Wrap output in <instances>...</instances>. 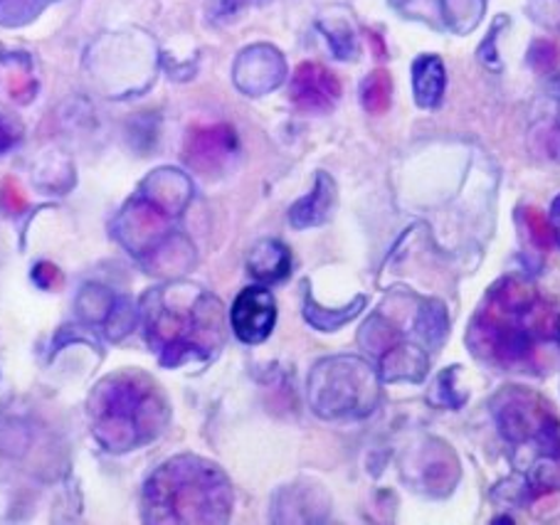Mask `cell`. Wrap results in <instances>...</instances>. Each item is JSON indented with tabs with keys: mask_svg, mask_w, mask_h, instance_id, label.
Wrapping results in <instances>:
<instances>
[{
	"mask_svg": "<svg viewBox=\"0 0 560 525\" xmlns=\"http://www.w3.org/2000/svg\"><path fill=\"white\" fill-rule=\"evenodd\" d=\"M322 27V33L328 37V43H331V50L336 52V57H341V60H351L353 52H355V40H353V33L349 27H328L326 23H318Z\"/></svg>",
	"mask_w": 560,
	"mask_h": 525,
	"instance_id": "cell-28",
	"label": "cell"
},
{
	"mask_svg": "<svg viewBox=\"0 0 560 525\" xmlns=\"http://www.w3.org/2000/svg\"><path fill=\"white\" fill-rule=\"evenodd\" d=\"M378 373L359 355H334L308 375V402L324 420H361L378 405Z\"/></svg>",
	"mask_w": 560,
	"mask_h": 525,
	"instance_id": "cell-5",
	"label": "cell"
},
{
	"mask_svg": "<svg viewBox=\"0 0 560 525\" xmlns=\"http://www.w3.org/2000/svg\"><path fill=\"white\" fill-rule=\"evenodd\" d=\"M292 102L302 112L324 114L331 112L341 96V82L328 67L318 62H302L296 67L289 86Z\"/></svg>",
	"mask_w": 560,
	"mask_h": 525,
	"instance_id": "cell-10",
	"label": "cell"
},
{
	"mask_svg": "<svg viewBox=\"0 0 560 525\" xmlns=\"http://www.w3.org/2000/svg\"><path fill=\"white\" fill-rule=\"evenodd\" d=\"M237 136L225 124L218 126H200V129H192L186 139V163L192 171L202 175H218L228 168L233 159L237 155Z\"/></svg>",
	"mask_w": 560,
	"mask_h": 525,
	"instance_id": "cell-8",
	"label": "cell"
},
{
	"mask_svg": "<svg viewBox=\"0 0 560 525\" xmlns=\"http://www.w3.org/2000/svg\"><path fill=\"white\" fill-rule=\"evenodd\" d=\"M277 324V301L272 291L249 287L233 304V328L243 343L257 346L269 338Z\"/></svg>",
	"mask_w": 560,
	"mask_h": 525,
	"instance_id": "cell-9",
	"label": "cell"
},
{
	"mask_svg": "<svg viewBox=\"0 0 560 525\" xmlns=\"http://www.w3.org/2000/svg\"><path fill=\"white\" fill-rule=\"evenodd\" d=\"M491 407L499 432L509 444H534L538 459H560V422L544 397L526 387H504Z\"/></svg>",
	"mask_w": 560,
	"mask_h": 525,
	"instance_id": "cell-6",
	"label": "cell"
},
{
	"mask_svg": "<svg viewBox=\"0 0 560 525\" xmlns=\"http://www.w3.org/2000/svg\"><path fill=\"white\" fill-rule=\"evenodd\" d=\"M471 353L501 368L530 363L536 343H560V314L538 299L524 277H506L489 289L469 324Z\"/></svg>",
	"mask_w": 560,
	"mask_h": 525,
	"instance_id": "cell-1",
	"label": "cell"
},
{
	"mask_svg": "<svg viewBox=\"0 0 560 525\" xmlns=\"http://www.w3.org/2000/svg\"><path fill=\"white\" fill-rule=\"evenodd\" d=\"M548 149H550V155H553L556 161H560V112H558V121L553 126V131H550Z\"/></svg>",
	"mask_w": 560,
	"mask_h": 525,
	"instance_id": "cell-33",
	"label": "cell"
},
{
	"mask_svg": "<svg viewBox=\"0 0 560 525\" xmlns=\"http://www.w3.org/2000/svg\"><path fill=\"white\" fill-rule=\"evenodd\" d=\"M173 212L161 206V202L149 196L147 190L139 188L127 206H124L121 215L117 220L119 240L133 257L149 259L168 245L173 232Z\"/></svg>",
	"mask_w": 560,
	"mask_h": 525,
	"instance_id": "cell-7",
	"label": "cell"
},
{
	"mask_svg": "<svg viewBox=\"0 0 560 525\" xmlns=\"http://www.w3.org/2000/svg\"><path fill=\"white\" fill-rule=\"evenodd\" d=\"M530 18H536L540 25L560 31V0H534Z\"/></svg>",
	"mask_w": 560,
	"mask_h": 525,
	"instance_id": "cell-30",
	"label": "cell"
},
{
	"mask_svg": "<svg viewBox=\"0 0 560 525\" xmlns=\"http://www.w3.org/2000/svg\"><path fill=\"white\" fill-rule=\"evenodd\" d=\"M412 328L418 338L422 340L428 348H440L447 338L450 330V318H447V308H444L440 301L428 299L420 301L418 311H415V320Z\"/></svg>",
	"mask_w": 560,
	"mask_h": 525,
	"instance_id": "cell-17",
	"label": "cell"
},
{
	"mask_svg": "<svg viewBox=\"0 0 560 525\" xmlns=\"http://www.w3.org/2000/svg\"><path fill=\"white\" fill-rule=\"evenodd\" d=\"M428 371V350L410 340L400 338L378 355V377L383 383H422Z\"/></svg>",
	"mask_w": 560,
	"mask_h": 525,
	"instance_id": "cell-12",
	"label": "cell"
},
{
	"mask_svg": "<svg viewBox=\"0 0 560 525\" xmlns=\"http://www.w3.org/2000/svg\"><path fill=\"white\" fill-rule=\"evenodd\" d=\"M447 86V74L438 55H422L412 65V94L415 102L422 109H434L440 106Z\"/></svg>",
	"mask_w": 560,
	"mask_h": 525,
	"instance_id": "cell-15",
	"label": "cell"
},
{
	"mask_svg": "<svg viewBox=\"0 0 560 525\" xmlns=\"http://www.w3.org/2000/svg\"><path fill=\"white\" fill-rule=\"evenodd\" d=\"M114 296L106 294V289H100V287H90L82 294V299L77 301V308L82 311V316L92 318V320H106V316H109V311L114 306Z\"/></svg>",
	"mask_w": 560,
	"mask_h": 525,
	"instance_id": "cell-26",
	"label": "cell"
},
{
	"mask_svg": "<svg viewBox=\"0 0 560 525\" xmlns=\"http://www.w3.org/2000/svg\"><path fill=\"white\" fill-rule=\"evenodd\" d=\"M516 220L528 245L536 252H540V255H546V252L553 247L556 237H553V228H550V220L540 215L536 208H521Z\"/></svg>",
	"mask_w": 560,
	"mask_h": 525,
	"instance_id": "cell-21",
	"label": "cell"
},
{
	"mask_svg": "<svg viewBox=\"0 0 560 525\" xmlns=\"http://www.w3.org/2000/svg\"><path fill=\"white\" fill-rule=\"evenodd\" d=\"M361 104L369 114H385L393 104V77L385 70H375L361 84Z\"/></svg>",
	"mask_w": 560,
	"mask_h": 525,
	"instance_id": "cell-20",
	"label": "cell"
},
{
	"mask_svg": "<svg viewBox=\"0 0 560 525\" xmlns=\"http://www.w3.org/2000/svg\"><path fill=\"white\" fill-rule=\"evenodd\" d=\"M459 371L462 368H447L438 375V381L432 385L430 393V402L440 405V407H462L467 402V393L462 390L459 385Z\"/></svg>",
	"mask_w": 560,
	"mask_h": 525,
	"instance_id": "cell-23",
	"label": "cell"
},
{
	"mask_svg": "<svg viewBox=\"0 0 560 525\" xmlns=\"http://www.w3.org/2000/svg\"><path fill=\"white\" fill-rule=\"evenodd\" d=\"M90 417L96 442L124 454L156 440L168 422V405L149 375L119 371L94 387Z\"/></svg>",
	"mask_w": 560,
	"mask_h": 525,
	"instance_id": "cell-4",
	"label": "cell"
},
{
	"mask_svg": "<svg viewBox=\"0 0 560 525\" xmlns=\"http://www.w3.org/2000/svg\"><path fill=\"white\" fill-rule=\"evenodd\" d=\"M18 141V131L11 129V124L0 119V153H5Z\"/></svg>",
	"mask_w": 560,
	"mask_h": 525,
	"instance_id": "cell-32",
	"label": "cell"
},
{
	"mask_svg": "<svg viewBox=\"0 0 560 525\" xmlns=\"http://www.w3.org/2000/svg\"><path fill=\"white\" fill-rule=\"evenodd\" d=\"M147 340L166 368L208 361L222 346V306L188 281L151 289L141 301Z\"/></svg>",
	"mask_w": 560,
	"mask_h": 525,
	"instance_id": "cell-2",
	"label": "cell"
},
{
	"mask_svg": "<svg viewBox=\"0 0 560 525\" xmlns=\"http://www.w3.org/2000/svg\"><path fill=\"white\" fill-rule=\"evenodd\" d=\"M422 479L432 493H450L452 486L459 479L457 456H452V452H447V446H442V450H430L428 462L422 464Z\"/></svg>",
	"mask_w": 560,
	"mask_h": 525,
	"instance_id": "cell-18",
	"label": "cell"
},
{
	"mask_svg": "<svg viewBox=\"0 0 560 525\" xmlns=\"http://www.w3.org/2000/svg\"><path fill=\"white\" fill-rule=\"evenodd\" d=\"M284 57L272 45H255L237 57L235 84L249 96H262L277 90L284 80Z\"/></svg>",
	"mask_w": 560,
	"mask_h": 525,
	"instance_id": "cell-11",
	"label": "cell"
},
{
	"mask_svg": "<svg viewBox=\"0 0 560 525\" xmlns=\"http://www.w3.org/2000/svg\"><path fill=\"white\" fill-rule=\"evenodd\" d=\"M233 486L218 464L200 456H176L143 489L147 523H225L233 511Z\"/></svg>",
	"mask_w": 560,
	"mask_h": 525,
	"instance_id": "cell-3",
	"label": "cell"
},
{
	"mask_svg": "<svg viewBox=\"0 0 560 525\" xmlns=\"http://www.w3.org/2000/svg\"><path fill=\"white\" fill-rule=\"evenodd\" d=\"M47 0H0V23L25 25L43 11Z\"/></svg>",
	"mask_w": 560,
	"mask_h": 525,
	"instance_id": "cell-24",
	"label": "cell"
},
{
	"mask_svg": "<svg viewBox=\"0 0 560 525\" xmlns=\"http://www.w3.org/2000/svg\"><path fill=\"white\" fill-rule=\"evenodd\" d=\"M550 228H553V237L560 245V196L553 200V206H550Z\"/></svg>",
	"mask_w": 560,
	"mask_h": 525,
	"instance_id": "cell-34",
	"label": "cell"
},
{
	"mask_svg": "<svg viewBox=\"0 0 560 525\" xmlns=\"http://www.w3.org/2000/svg\"><path fill=\"white\" fill-rule=\"evenodd\" d=\"M33 279L35 284L40 289H47L52 291L62 284V271L57 269L55 265H50V261H43V265H37L35 271H33Z\"/></svg>",
	"mask_w": 560,
	"mask_h": 525,
	"instance_id": "cell-31",
	"label": "cell"
},
{
	"mask_svg": "<svg viewBox=\"0 0 560 525\" xmlns=\"http://www.w3.org/2000/svg\"><path fill=\"white\" fill-rule=\"evenodd\" d=\"M402 338L400 328L393 324V320L385 314H375L369 320H365L361 334H359V343L369 350L373 355H381L385 348H390L393 343H398Z\"/></svg>",
	"mask_w": 560,
	"mask_h": 525,
	"instance_id": "cell-19",
	"label": "cell"
},
{
	"mask_svg": "<svg viewBox=\"0 0 560 525\" xmlns=\"http://www.w3.org/2000/svg\"><path fill=\"white\" fill-rule=\"evenodd\" d=\"M560 62V45L553 40H536L528 47V65L538 74H550Z\"/></svg>",
	"mask_w": 560,
	"mask_h": 525,
	"instance_id": "cell-27",
	"label": "cell"
},
{
	"mask_svg": "<svg viewBox=\"0 0 560 525\" xmlns=\"http://www.w3.org/2000/svg\"><path fill=\"white\" fill-rule=\"evenodd\" d=\"M0 208H3L8 215H21V212L27 208L23 188L18 186L13 178L3 180V186H0Z\"/></svg>",
	"mask_w": 560,
	"mask_h": 525,
	"instance_id": "cell-29",
	"label": "cell"
},
{
	"mask_svg": "<svg viewBox=\"0 0 560 525\" xmlns=\"http://www.w3.org/2000/svg\"><path fill=\"white\" fill-rule=\"evenodd\" d=\"M336 206V183L328 173H316L314 180V190L308 192L306 198L296 200L292 210H289V222L296 230H308V228H318L331 218Z\"/></svg>",
	"mask_w": 560,
	"mask_h": 525,
	"instance_id": "cell-13",
	"label": "cell"
},
{
	"mask_svg": "<svg viewBox=\"0 0 560 525\" xmlns=\"http://www.w3.org/2000/svg\"><path fill=\"white\" fill-rule=\"evenodd\" d=\"M442 15L452 31L467 35L485 15V0H442Z\"/></svg>",
	"mask_w": 560,
	"mask_h": 525,
	"instance_id": "cell-22",
	"label": "cell"
},
{
	"mask_svg": "<svg viewBox=\"0 0 560 525\" xmlns=\"http://www.w3.org/2000/svg\"><path fill=\"white\" fill-rule=\"evenodd\" d=\"M365 304H369V299L359 296L343 308H326V306L318 304V301H314V296L306 291V294H304V318L316 330H322V334H334V330H339L346 324H351V320L365 308Z\"/></svg>",
	"mask_w": 560,
	"mask_h": 525,
	"instance_id": "cell-16",
	"label": "cell"
},
{
	"mask_svg": "<svg viewBox=\"0 0 560 525\" xmlns=\"http://www.w3.org/2000/svg\"><path fill=\"white\" fill-rule=\"evenodd\" d=\"M133 324H137V311L131 308L129 301L127 299L114 301L109 316H106V320H104L106 336H109L112 340H119L129 334Z\"/></svg>",
	"mask_w": 560,
	"mask_h": 525,
	"instance_id": "cell-25",
	"label": "cell"
},
{
	"mask_svg": "<svg viewBox=\"0 0 560 525\" xmlns=\"http://www.w3.org/2000/svg\"><path fill=\"white\" fill-rule=\"evenodd\" d=\"M247 269L262 284H277L284 281L292 271V252L279 240L257 242L247 257Z\"/></svg>",
	"mask_w": 560,
	"mask_h": 525,
	"instance_id": "cell-14",
	"label": "cell"
}]
</instances>
